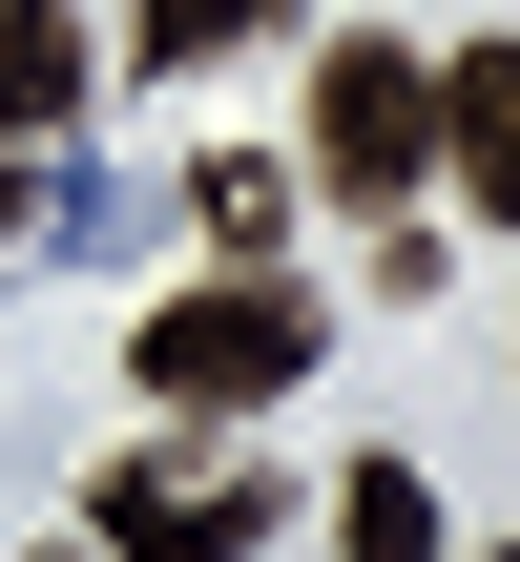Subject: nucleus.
Returning <instances> with one entry per match:
<instances>
[{
	"instance_id": "3",
	"label": "nucleus",
	"mask_w": 520,
	"mask_h": 562,
	"mask_svg": "<svg viewBox=\"0 0 520 562\" xmlns=\"http://www.w3.org/2000/svg\"><path fill=\"white\" fill-rule=\"evenodd\" d=\"M83 542L104 562H250L271 542V459H104L83 480Z\"/></svg>"
},
{
	"instance_id": "2",
	"label": "nucleus",
	"mask_w": 520,
	"mask_h": 562,
	"mask_svg": "<svg viewBox=\"0 0 520 562\" xmlns=\"http://www.w3.org/2000/svg\"><path fill=\"white\" fill-rule=\"evenodd\" d=\"M417 167H438V63L417 42H313V188L417 209Z\"/></svg>"
},
{
	"instance_id": "7",
	"label": "nucleus",
	"mask_w": 520,
	"mask_h": 562,
	"mask_svg": "<svg viewBox=\"0 0 520 562\" xmlns=\"http://www.w3.org/2000/svg\"><path fill=\"white\" fill-rule=\"evenodd\" d=\"M250 42H292V0H146L125 21V63H250Z\"/></svg>"
},
{
	"instance_id": "6",
	"label": "nucleus",
	"mask_w": 520,
	"mask_h": 562,
	"mask_svg": "<svg viewBox=\"0 0 520 562\" xmlns=\"http://www.w3.org/2000/svg\"><path fill=\"white\" fill-rule=\"evenodd\" d=\"M334 542L354 562H438V480H417V459H354V480H334Z\"/></svg>"
},
{
	"instance_id": "9",
	"label": "nucleus",
	"mask_w": 520,
	"mask_h": 562,
	"mask_svg": "<svg viewBox=\"0 0 520 562\" xmlns=\"http://www.w3.org/2000/svg\"><path fill=\"white\" fill-rule=\"evenodd\" d=\"M0 250H21V146H0Z\"/></svg>"
},
{
	"instance_id": "10",
	"label": "nucleus",
	"mask_w": 520,
	"mask_h": 562,
	"mask_svg": "<svg viewBox=\"0 0 520 562\" xmlns=\"http://www.w3.org/2000/svg\"><path fill=\"white\" fill-rule=\"evenodd\" d=\"M500 562H520V542H500Z\"/></svg>"
},
{
	"instance_id": "4",
	"label": "nucleus",
	"mask_w": 520,
	"mask_h": 562,
	"mask_svg": "<svg viewBox=\"0 0 520 562\" xmlns=\"http://www.w3.org/2000/svg\"><path fill=\"white\" fill-rule=\"evenodd\" d=\"M438 167H459L479 229H520V42H459L438 63Z\"/></svg>"
},
{
	"instance_id": "8",
	"label": "nucleus",
	"mask_w": 520,
	"mask_h": 562,
	"mask_svg": "<svg viewBox=\"0 0 520 562\" xmlns=\"http://www.w3.org/2000/svg\"><path fill=\"white\" fill-rule=\"evenodd\" d=\"M188 209H208V250H229V271H271V229H292V167H250V146H229Z\"/></svg>"
},
{
	"instance_id": "5",
	"label": "nucleus",
	"mask_w": 520,
	"mask_h": 562,
	"mask_svg": "<svg viewBox=\"0 0 520 562\" xmlns=\"http://www.w3.org/2000/svg\"><path fill=\"white\" fill-rule=\"evenodd\" d=\"M63 104H83V21L63 0H0V146H42Z\"/></svg>"
},
{
	"instance_id": "1",
	"label": "nucleus",
	"mask_w": 520,
	"mask_h": 562,
	"mask_svg": "<svg viewBox=\"0 0 520 562\" xmlns=\"http://www.w3.org/2000/svg\"><path fill=\"white\" fill-rule=\"evenodd\" d=\"M313 292L292 271H208V292H167L146 334H125V396H167V417H271L292 375H313Z\"/></svg>"
}]
</instances>
